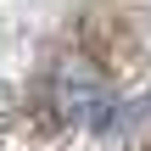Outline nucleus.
Instances as JSON below:
<instances>
[{
    "instance_id": "nucleus-1",
    "label": "nucleus",
    "mask_w": 151,
    "mask_h": 151,
    "mask_svg": "<svg viewBox=\"0 0 151 151\" xmlns=\"http://www.w3.org/2000/svg\"><path fill=\"white\" fill-rule=\"evenodd\" d=\"M56 118L90 123V129H106L112 123V95H106V78L95 73V62L73 56V62L56 67Z\"/></svg>"
}]
</instances>
